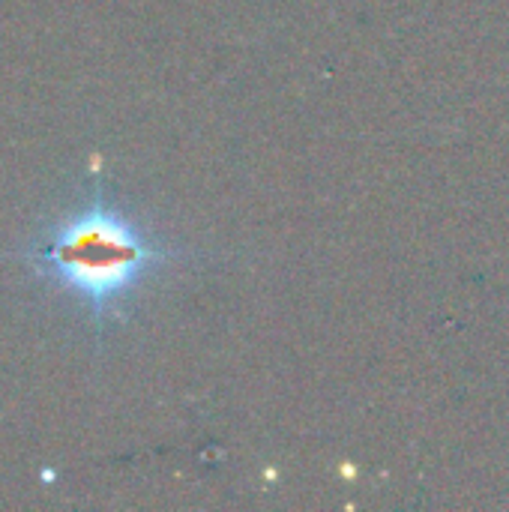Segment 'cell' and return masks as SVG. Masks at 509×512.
Returning a JSON list of instances; mask_svg holds the SVG:
<instances>
[{
    "label": "cell",
    "instance_id": "obj_1",
    "mask_svg": "<svg viewBox=\"0 0 509 512\" xmlns=\"http://www.w3.org/2000/svg\"><path fill=\"white\" fill-rule=\"evenodd\" d=\"M33 261L42 276L81 294L93 318L102 321L114 312L117 300L162 261V252L117 210L93 204L81 216L60 222L45 243L36 246Z\"/></svg>",
    "mask_w": 509,
    "mask_h": 512
}]
</instances>
